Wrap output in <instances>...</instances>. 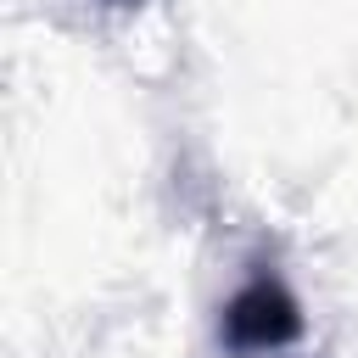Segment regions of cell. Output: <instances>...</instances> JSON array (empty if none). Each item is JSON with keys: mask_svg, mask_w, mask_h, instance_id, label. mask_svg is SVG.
Returning <instances> with one entry per match:
<instances>
[{"mask_svg": "<svg viewBox=\"0 0 358 358\" xmlns=\"http://www.w3.org/2000/svg\"><path fill=\"white\" fill-rule=\"evenodd\" d=\"M302 330H308L302 302H296L291 280H285L274 263H257V268L229 291V302L218 308V336H224V347L241 352V358L285 352V347L302 341Z\"/></svg>", "mask_w": 358, "mask_h": 358, "instance_id": "obj_1", "label": "cell"}]
</instances>
